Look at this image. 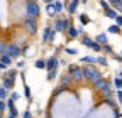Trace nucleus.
<instances>
[{
    "instance_id": "obj_1",
    "label": "nucleus",
    "mask_w": 122,
    "mask_h": 118,
    "mask_svg": "<svg viewBox=\"0 0 122 118\" xmlns=\"http://www.w3.org/2000/svg\"><path fill=\"white\" fill-rule=\"evenodd\" d=\"M83 74H85V79H90L92 83H95V81L102 79V73H100V71H97L95 68H92V66L83 68Z\"/></svg>"
},
{
    "instance_id": "obj_2",
    "label": "nucleus",
    "mask_w": 122,
    "mask_h": 118,
    "mask_svg": "<svg viewBox=\"0 0 122 118\" xmlns=\"http://www.w3.org/2000/svg\"><path fill=\"white\" fill-rule=\"evenodd\" d=\"M68 73L73 76V81H83V79H85L83 68H78L76 64H71V66L68 68Z\"/></svg>"
},
{
    "instance_id": "obj_3",
    "label": "nucleus",
    "mask_w": 122,
    "mask_h": 118,
    "mask_svg": "<svg viewBox=\"0 0 122 118\" xmlns=\"http://www.w3.org/2000/svg\"><path fill=\"white\" fill-rule=\"evenodd\" d=\"M37 15H39V7H37V4H27V7H25V19L36 20Z\"/></svg>"
},
{
    "instance_id": "obj_4",
    "label": "nucleus",
    "mask_w": 122,
    "mask_h": 118,
    "mask_svg": "<svg viewBox=\"0 0 122 118\" xmlns=\"http://www.w3.org/2000/svg\"><path fill=\"white\" fill-rule=\"evenodd\" d=\"M5 54L10 56L12 59H15V57L20 56V49H19V46H15V44H7V51H5Z\"/></svg>"
},
{
    "instance_id": "obj_5",
    "label": "nucleus",
    "mask_w": 122,
    "mask_h": 118,
    "mask_svg": "<svg viewBox=\"0 0 122 118\" xmlns=\"http://www.w3.org/2000/svg\"><path fill=\"white\" fill-rule=\"evenodd\" d=\"M24 27H25V31H27L29 34H36V32H37V24H36V20L25 19V20H24Z\"/></svg>"
},
{
    "instance_id": "obj_6",
    "label": "nucleus",
    "mask_w": 122,
    "mask_h": 118,
    "mask_svg": "<svg viewBox=\"0 0 122 118\" xmlns=\"http://www.w3.org/2000/svg\"><path fill=\"white\" fill-rule=\"evenodd\" d=\"M54 29H51V27H46L44 29V34H42V41L44 42H48V41H53V37H54Z\"/></svg>"
},
{
    "instance_id": "obj_7",
    "label": "nucleus",
    "mask_w": 122,
    "mask_h": 118,
    "mask_svg": "<svg viewBox=\"0 0 122 118\" xmlns=\"http://www.w3.org/2000/svg\"><path fill=\"white\" fill-rule=\"evenodd\" d=\"M58 64H59V61H58L56 57H49L48 61H46V69H48V71H53V69L58 68Z\"/></svg>"
},
{
    "instance_id": "obj_8",
    "label": "nucleus",
    "mask_w": 122,
    "mask_h": 118,
    "mask_svg": "<svg viewBox=\"0 0 122 118\" xmlns=\"http://www.w3.org/2000/svg\"><path fill=\"white\" fill-rule=\"evenodd\" d=\"M2 86L5 88L7 91H12V90H14V78H5V79H4V84H2Z\"/></svg>"
},
{
    "instance_id": "obj_9",
    "label": "nucleus",
    "mask_w": 122,
    "mask_h": 118,
    "mask_svg": "<svg viewBox=\"0 0 122 118\" xmlns=\"http://www.w3.org/2000/svg\"><path fill=\"white\" fill-rule=\"evenodd\" d=\"M92 84H93V88H97V90H100V91H102L103 88L109 84V81H105V79L102 78V79H98V81H95V83H92Z\"/></svg>"
},
{
    "instance_id": "obj_10",
    "label": "nucleus",
    "mask_w": 122,
    "mask_h": 118,
    "mask_svg": "<svg viewBox=\"0 0 122 118\" xmlns=\"http://www.w3.org/2000/svg\"><path fill=\"white\" fill-rule=\"evenodd\" d=\"M97 42L100 44V46H107V44H109V39H107V34H98V36H97Z\"/></svg>"
},
{
    "instance_id": "obj_11",
    "label": "nucleus",
    "mask_w": 122,
    "mask_h": 118,
    "mask_svg": "<svg viewBox=\"0 0 122 118\" xmlns=\"http://www.w3.org/2000/svg\"><path fill=\"white\" fill-rule=\"evenodd\" d=\"M71 83H73V76L70 74V73L61 78V84H63V86H68V84H71Z\"/></svg>"
},
{
    "instance_id": "obj_12",
    "label": "nucleus",
    "mask_w": 122,
    "mask_h": 118,
    "mask_svg": "<svg viewBox=\"0 0 122 118\" xmlns=\"http://www.w3.org/2000/svg\"><path fill=\"white\" fill-rule=\"evenodd\" d=\"M78 5H80V0H71V4H70V7H68V12H70V14H75L76 9H78Z\"/></svg>"
},
{
    "instance_id": "obj_13",
    "label": "nucleus",
    "mask_w": 122,
    "mask_h": 118,
    "mask_svg": "<svg viewBox=\"0 0 122 118\" xmlns=\"http://www.w3.org/2000/svg\"><path fill=\"white\" fill-rule=\"evenodd\" d=\"M68 36L75 39V37H78V36H81V34H80V31H78V29H75V27H70V29H68Z\"/></svg>"
},
{
    "instance_id": "obj_14",
    "label": "nucleus",
    "mask_w": 122,
    "mask_h": 118,
    "mask_svg": "<svg viewBox=\"0 0 122 118\" xmlns=\"http://www.w3.org/2000/svg\"><path fill=\"white\" fill-rule=\"evenodd\" d=\"M102 95H105L107 98H110V96H112V86H110V83H109V84H107L103 90H102Z\"/></svg>"
},
{
    "instance_id": "obj_15",
    "label": "nucleus",
    "mask_w": 122,
    "mask_h": 118,
    "mask_svg": "<svg viewBox=\"0 0 122 118\" xmlns=\"http://www.w3.org/2000/svg\"><path fill=\"white\" fill-rule=\"evenodd\" d=\"M105 15H107V17H109V19H114V20H115V19H117V15H119V14H117V12H115L114 9H109V10H105Z\"/></svg>"
},
{
    "instance_id": "obj_16",
    "label": "nucleus",
    "mask_w": 122,
    "mask_h": 118,
    "mask_svg": "<svg viewBox=\"0 0 122 118\" xmlns=\"http://www.w3.org/2000/svg\"><path fill=\"white\" fill-rule=\"evenodd\" d=\"M0 63H4L5 66H10L12 57H10V56H7V54H4V56H0Z\"/></svg>"
},
{
    "instance_id": "obj_17",
    "label": "nucleus",
    "mask_w": 122,
    "mask_h": 118,
    "mask_svg": "<svg viewBox=\"0 0 122 118\" xmlns=\"http://www.w3.org/2000/svg\"><path fill=\"white\" fill-rule=\"evenodd\" d=\"M81 63H97V57H93V56H85V57H81Z\"/></svg>"
},
{
    "instance_id": "obj_18",
    "label": "nucleus",
    "mask_w": 122,
    "mask_h": 118,
    "mask_svg": "<svg viewBox=\"0 0 122 118\" xmlns=\"http://www.w3.org/2000/svg\"><path fill=\"white\" fill-rule=\"evenodd\" d=\"M109 32H110V34H120L122 31H120L119 25H110V27H109Z\"/></svg>"
},
{
    "instance_id": "obj_19",
    "label": "nucleus",
    "mask_w": 122,
    "mask_h": 118,
    "mask_svg": "<svg viewBox=\"0 0 122 118\" xmlns=\"http://www.w3.org/2000/svg\"><path fill=\"white\" fill-rule=\"evenodd\" d=\"M93 42H95V41H92V39L86 37V36H85L83 41H81V44H83V46H86V47H92V44H93Z\"/></svg>"
},
{
    "instance_id": "obj_20",
    "label": "nucleus",
    "mask_w": 122,
    "mask_h": 118,
    "mask_svg": "<svg viewBox=\"0 0 122 118\" xmlns=\"http://www.w3.org/2000/svg\"><path fill=\"white\" fill-rule=\"evenodd\" d=\"M56 78V69H53V71H48V76H46V79L48 81H53Z\"/></svg>"
},
{
    "instance_id": "obj_21",
    "label": "nucleus",
    "mask_w": 122,
    "mask_h": 118,
    "mask_svg": "<svg viewBox=\"0 0 122 118\" xmlns=\"http://www.w3.org/2000/svg\"><path fill=\"white\" fill-rule=\"evenodd\" d=\"M63 7H65V5H63V4H61V2H59V0H56V2H54V10H56V14H58V12H61V10H63Z\"/></svg>"
},
{
    "instance_id": "obj_22",
    "label": "nucleus",
    "mask_w": 122,
    "mask_h": 118,
    "mask_svg": "<svg viewBox=\"0 0 122 118\" xmlns=\"http://www.w3.org/2000/svg\"><path fill=\"white\" fill-rule=\"evenodd\" d=\"M5 98H7V90L4 86H0V101H4Z\"/></svg>"
},
{
    "instance_id": "obj_23",
    "label": "nucleus",
    "mask_w": 122,
    "mask_h": 118,
    "mask_svg": "<svg viewBox=\"0 0 122 118\" xmlns=\"http://www.w3.org/2000/svg\"><path fill=\"white\" fill-rule=\"evenodd\" d=\"M36 68H37V69H46V61H42V59L36 61Z\"/></svg>"
},
{
    "instance_id": "obj_24",
    "label": "nucleus",
    "mask_w": 122,
    "mask_h": 118,
    "mask_svg": "<svg viewBox=\"0 0 122 118\" xmlns=\"http://www.w3.org/2000/svg\"><path fill=\"white\" fill-rule=\"evenodd\" d=\"M24 93H25V98H27V101H32V95H30V90H29V86H25V88H24Z\"/></svg>"
},
{
    "instance_id": "obj_25",
    "label": "nucleus",
    "mask_w": 122,
    "mask_h": 118,
    "mask_svg": "<svg viewBox=\"0 0 122 118\" xmlns=\"http://www.w3.org/2000/svg\"><path fill=\"white\" fill-rule=\"evenodd\" d=\"M114 86L117 88V90H122V78H115V81H114Z\"/></svg>"
},
{
    "instance_id": "obj_26",
    "label": "nucleus",
    "mask_w": 122,
    "mask_h": 118,
    "mask_svg": "<svg viewBox=\"0 0 122 118\" xmlns=\"http://www.w3.org/2000/svg\"><path fill=\"white\" fill-rule=\"evenodd\" d=\"M80 22H81L83 25H86V24L90 22V19H88V15H85V14H81V15H80Z\"/></svg>"
},
{
    "instance_id": "obj_27",
    "label": "nucleus",
    "mask_w": 122,
    "mask_h": 118,
    "mask_svg": "<svg viewBox=\"0 0 122 118\" xmlns=\"http://www.w3.org/2000/svg\"><path fill=\"white\" fill-rule=\"evenodd\" d=\"M90 49H93V51H97V52H100V51H102V46H100V44H98V42L95 41L93 44H92V47H90Z\"/></svg>"
},
{
    "instance_id": "obj_28",
    "label": "nucleus",
    "mask_w": 122,
    "mask_h": 118,
    "mask_svg": "<svg viewBox=\"0 0 122 118\" xmlns=\"http://www.w3.org/2000/svg\"><path fill=\"white\" fill-rule=\"evenodd\" d=\"M97 63H98V64H102V66H107V64H109V61H107V59H105L103 56L97 57Z\"/></svg>"
},
{
    "instance_id": "obj_29",
    "label": "nucleus",
    "mask_w": 122,
    "mask_h": 118,
    "mask_svg": "<svg viewBox=\"0 0 122 118\" xmlns=\"http://www.w3.org/2000/svg\"><path fill=\"white\" fill-rule=\"evenodd\" d=\"M5 51H7V44L0 42V56H4V54H5Z\"/></svg>"
},
{
    "instance_id": "obj_30",
    "label": "nucleus",
    "mask_w": 122,
    "mask_h": 118,
    "mask_svg": "<svg viewBox=\"0 0 122 118\" xmlns=\"http://www.w3.org/2000/svg\"><path fill=\"white\" fill-rule=\"evenodd\" d=\"M7 108H9V111H10V110H15V105H14V100H7Z\"/></svg>"
},
{
    "instance_id": "obj_31",
    "label": "nucleus",
    "mask_w": 122,
    "mask_h": 118,
    "mask_svg": "<svg viewBox=\"0 0 122 118\" xmlns=\"http://www.w3.org/2000/svg\"><path fill=\"white\" fill-rule=\"evenodd\" d=\"M7 110V101H0V115H2V111Z\"/></svg>"
},
{
    "instance_id": "obj_32",
    "label": "nucleus",
    "mask_w": 122,
    "mask_h": 118,
    "mask_svg": "<svg viewBox=\"0 0 122 118\" xmlns=\"http://www.w3.org/2000/svg\"><path fill=\"white\" fill-rule=\"evenodd\" d=\"M19 98H20V95H19V93H15V91H12V93H10V100H14V101H17Z\"/></svg>"
},
{
    "instance_id": "obj_33",
    "label": "nucleus",
    "mask_w": 122,
    "mask_h": 118,
    "mask_svg": "<svg viewBox=\"0 0 122 118\" xmlns=\"http://www.w3.org/2000/svg\"><path fill=\"white\" fill-rule=\"evenodd\" d=\"M102 51L107 52V54H110V52H112V47L109 46V44H107V46H102Z\"/></svg>"
},
{
    "instance_id": "obj_34",
    "label": "nucleus",
    "mask_w": 122,
    "mask_h": 118,
    "mask_svg": "<svg viewBox=\"0 0 122 118\" xmlns=\"http://www.w3.org/2000/svg\"><path fill=\"white\" fill-rule=\"evenodd\" d=\"M100 7H103L105 10H109V9H110V7H109V4H107L105 0H100Z\"/></svg>"
},
{
    "instance_id": "obj_35",
    "label": "nucleus",
    "mask_w": 122,
    "mask_h": 118,
    "mask_svg": "<svg viewBox=\"0 0 122 118\" xmlns=\"http://www.w3.org/2000/svg\"><path fill=\"white\" fill-rule=\"evenodd\" d=\"M15 74H17V71H15V69H10V71H9V76H7V78H15Z\"/></svg>"
},
{
    "instance_id": "obj_36",
    "label": "nucleus",
    "mask_w": 122,
    "mask_h": 118,
    "mask_svg": "<svg viewBox=\"0 0 122 118\" xmlns=\"http://www.w3.org/2000/svg\"><path fill=\"white\" fill-rule=\"evenodd\" d=\"M115 25H122V15H117V19H115Z\"/></svg>"
},
{
    "instance_id": "obj_37",
    "label": "nucleus",
    "mask_w": 122,
    "mask_h": 118,
    "mask_svg": "<svg viewBox=\"0 0 122 118\" xmlns=\"http://www.w3.org/2000/svg\"><path fill=\"white\" fill-rule=\"evenodd\" d=\"M66 52H68V54H78V51H76V49H71V47H68Z\"/></svg>"
},
{
    "instance_id": "obj_38",
    "label": "nucleus",
    "mask_w": 122,
    "mask_h": 118,
    "mask_svg": "<svg viewBox=\"0 0 122 118\" xmlns=\"http://www.w3.org/2000/svg\"><path fill=\"white\" fill-rule=\"evenodd\" d=\"M117 100L122 103V90H117Z\"/></svg>"
},
{
    "instance_id": "obj_39",
    "label": "nucleus",
    "mask_w": 122,
    "mask_h": 118,
    "mask_svg": "<svg viewBox=\"0 0 122 118\" xmlns=\"http://www.w3.org/2000/svg\"><path fill=\"white\" fill-rule=\"evenodd\" d=\"M22 118H32V115H30V111H24Z\"/></svg>"
},
{
    "instance_id": "obj_40",
    "label": "nucleus",
    "mask_w": 122,
    "mask_h": 118,
    "mask_svg": "<svg viewBox=\"0 0 122 118\" xmlns=\"http://www.w3.org/2000/svg\"><path fill=\"white\" fill-rule=\"evenodd\" d=\"M114 59H115L117 63H122V56H117V54H115V56H114Z\"/></svg>"
},
{
    "instance_id": "obj_41",
    "label": "nucleus",
    "mask_w": 122,
    "mask_h": 118,
    "mask_svg": "<svg viewBox=\"0 0 122 118\" xmlns=\"http://www.w3.org/2000/svg\"><path fill=\"white\" fill-rule=\"evenodd\" d=\"M7 68H9V66H5V64H4V63H0V69H2V71H5V69H7Z\"/></svg>"
},
{
    "instance_id": "obj_42",
    "label": "nucleus",
    "mask_w": 122,
    "mask_h": 118,
    "mask_svg": "<svg viewBox=\"0 0 122 118\" xmlns=\"http://www.w3.org/2000/svg\"><path fill=\"white\" fill-rule=\"evenodd\" d=\"M17 66H19V68H24V66H25V63H24V61H19V63H17Z\"/></svg>"
},
{
    "instance_id": "obj_43",
    "label": "nucleus",
    "mask_w": 122,
    "mask_h": 118,
    "mask_svg": "<svg viewBox=\"0 0 122 118\" xmlns=\"http://www.w3.org/2000/svg\"><path fill=\"white\" fill-rule=\"evenodd\" d=\"M44 2H46V4H48V5H49V4H54V2H56V0H44Z\"/></svg>"
},
{
    "instance_id": "obj_44",
    "label": "nucleus",
    "mask_w": 122,
    "mask_h": 118,
    "mask_svg": "<svg viewBox=\"0 0 122 118\" xmlns=\"http://www.w3.org/2000/svg\"><path fill=\"white\" fill-rule=\"evenodd\" d=\"M27 4H36V0H27Z\"/></svg>"
},
{
    "instance_id": "obj_45",
    "label": "nucleus",
    "mask_w": 122,
    "mask_h": 118,
    "mask_svg": "<svg viewBox=\"0 0 122 118\" xmlns=\"http://www.w3.org/2000/svg\"><path fill=\"white\" fill-rule=\"evenodd\" d=\"M9 118H14V116H9Z\"/></svg>"
},
{
    "instance_id": "obj_46",
    "label": "nucleus",
    "mask_w": 122,
    "mask_h": 118,
    "mask_svg": "<svg viewBox=\"0 0 122 118\" xmlns=\"http://www.w3.org/2000/svg\"><path fill=\"white\" fill-rule=\"evenodd\" d=\"M0 118H2V115H0Z\"/></svg>"
},
{
    "instance_id": "obj_47",
    "label": "nucleus",
    "mask_w": 122,
    "mask_h": 118,
    "mask_svg": "<svg viewBox=\"0 0 122 118\" xmlns=\"http://www.w3.org/2000/svg\"><path fill=\"white\" fill-rule=\"evenodd\" d=\"M83 2H85V0H83Z\"/></svg>"
},
{
    "instance_id": "obj_48",
    "label": "nucleus",
    "mask_w": 122,
    "mask_h": 118,
    "mask_svg": "<svg viewBox=\"0 0 122 118\" xmlns=\"http://www.w3.org/2000/svg\"><path fill=\"white\" fill-rule=\"evenodd\" d=\"M120 54H122V52H120Z\"/></svg>"
}]
</instances>
